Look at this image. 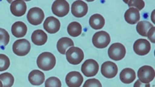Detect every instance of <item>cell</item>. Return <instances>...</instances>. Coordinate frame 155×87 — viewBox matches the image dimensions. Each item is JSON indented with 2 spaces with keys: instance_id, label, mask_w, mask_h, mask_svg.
<instances>
[{
  "instance_id": "cell-1",
  "label": "cell",
  "mask_w": 155,
  "mask_h": 87,
  "mask_svg": "<svg viewBox=\"0 0 155 87\" xmlns=\"http://www.w3.org/2000/svg\"><path fill=\"white\" fill-rule=\"evenodd\" d=\"M37 66L39 69L48 71L54 68L55 64H56V59L55 55L48 52H45L40 54L37 57Z\"/></svg>"
},
{
  "instance_id": "cell-2",
  "label": "cell",
  "mask_w": 155,
  "mask_h": 87,
  "mask_svg": "<svg viewBox=\"0 0 155 87\" xmlns=\"http://www.w3.org/2000/svg\"><path fill=\"white\" fill-rule=\"evenodd\" d=\"M66 60L70 64L79 65L84 60V54L82 50L79 47H71L66 52Z\"/></svg>"
},
{
  "instance_id": "cell-3",
  "label": "cell",
  "mask_w": 155,
  "mask_h": 87,
  "mask_svg": "<svg viewBox=\"0 0 155 87\" xmlns=\"http://www.w3.org/2000/svg\"><path fill=\"white\" fill-rule=\"evenodd\" d=\"M108 54L111 60L120 61L125 57L126 49L123 44L120 43H114L108 50Z\"/></svg>"
},
{
  "instance_id": "cell-4",
  "label": "cell",
  "mask_w": 155,
  "mask_h": 87,
  "mask_svg": "<svg viewBox=\"0 0 155 87\" xmlns=\"http://www.w3.org/2000/svg\"><path fill=\"white\" fill-rule=\"evenodd\" d=\"M93 45L98 49H104L107 47L111 41V38H110L109 34L107 32L101 31L96 32L93 36Z\"/></svg>"
},
{
  "instance_id": "cell-5",
  "label": "cell",
  "mask_w": 155,
  "mask_h": 87,
  "mask_svg": "<svg viewBox=\"0 0 155 87\" xmlns=\"http://www.w3.org/2000/svg\"><path fill=\"white\" fill-rule=\"evenodd\" d=\"M31 44L28 40L22 39L17 40L12 45V51L18 56H26L29 53Z\"/></svg>"
},
{
  "instance_id": "cell-6",
  "label": "cell",
  "mask_w": 155,
  "mask_h": 87,
  "mask_svg": "<svg viewBox=\"0 0 155 87\" xmlns=\"http://www.w3.org/2000/svg\"><path fill=\"white\" fill-rule=\"evenodd\" d=\"M45 13L42 9L39 7H33L28 11L27 20L30 24L33 25H40L44 21Z\"/></svg>"
},
{
  "instance_id": "cell-7",
  "label": "cell",
  "mask_w": 155,
  "mask_h": 87,
  "mask_svg": "<svg viewBox=\"0 0 155 87\" xmlns=\"http://www.w3.org/2000/svg\"><path fill=\"white\" fill-rule=\"evenodd\" d=\"M155 77L154 69L149 65H144L139 68L138 71V78L140 81L144 83H149Z\"/></svg>"
},
{
  "instance_id": "cell-8",
  "label": "cell",
  "mask_w": 155,
  "mask_h": 87,
  "mask_svg": "<svg viewBox=\"0 0 155 87\" xmlns=\"http://www.w3.org/2000/svg\"><path fill=\"white\" fill-rule=\"evenodd\" d=\"M52 11L58 17H64L69 12V4L65 0H56L52 5Z\"/></svg>"
},
{
  "instance_id": "cell-9",
  "label": "cell",
  "mask_w": 155,
  "mask_h": 87,
  "mask_svg": "<svg viewBox=\"0 0 155 87\" xmlns=\"http://www.w3.org/2000/svg\"><path fill=\"white\" fill-rule=\"evenodd\" d=\"M82 72L87 77H93L98 73L99 70L98 63L93 59L84 61L81 68Z\"/></svg>"
},
{
  "instance_id": "cell-10",
  "label": "cell",
  "mask_w": 155,
  "mask_h": 87,
  "mask_svg": "<svg viewBox=\"0 0 155 87\" xmlns=\"http://www.w3.org/2000/svg\"><path fill=\"white\" fill-rule=\"evenodd\" d=\"M101 72L106 79H113L118 72L117 65L113 62L106 61L102 64Z\"/></svg>"
},
{
  "instance_id": "cell-11",
  "label": "cell",
  "mask_w": 155,
  "mask_h": 87,
  "mask_svg": "<svg viewBox=\"0 0 155 87\" xmlns=\"http://www.w3.org/2000/svg\"><path fill=\"white\" fill-rule=\"evenodd\" d=\"M133 50L138 55H147L151 50V44L147 39H138L133 44Z\"/></svg>"
},
{
  "instance_id": "cell-12",
  "label": "cell",
  "mask_w": 155,
  "mask_h": 87,
  "mask_svg": "<svg viewBox=\"0 0 155 87\" xmlns=\"http://www.w3.org/2000/svg\"><path fill=\"white\" fill-rule=\"evenodd\" d=\"M88 12L87 3L83 1H76L71 5V13L76 18H82Z\"/></svg>"
},
{
  "instance_id": "cell-13",
  "label": "cell",
  "mask_w": 155,
  "mask_h": 87,
  "mask_svg": "<svg viewBox=\"0 0 155 87\" xmlns=\"http://www.w3.org/2000/svg\"><path fill=\"white\" fill-rule=\"evenodd\" d=\"M66 83L69 87H80L83 83V77L77 71L70 72L66 75Z\"/></svg>"
},
{
  "instance_id": "cell-14",
  "label": "cell",
  "mask_w": 155,
  "mask_h": 87,
  "mask_svg": "<svg viewBox=\"0 0 155 87\" xmlns=\"http://www.w3.org/2000/svg\"><path fill=\"white\" fill-rule=\"evenodd\" d=\"M44 28L49 34H55L60 30L61 23L58 19L53 16H50L45 21Z\"/></svg>"
},
{
  "instance_id": "cell-15",
  "label": "cell",
  "mask_w": 155,
  "mask_h": 87,
  "mask_svg": "<svg viewBox=\"0 0 155 87\" xmlns=\"http://www.w3.org/2000/svg\"><path fill=\"white\" fill-rule=\"evenodd\" d=\"M26 3L23 0H17L14 1L10 5V11L12 14L16 17H21L26 14Z\"/></svg>"
},
{
  "instance_id": "cell-16",
  "label": "cell",
  "mask_w": 155,
  "mask_h": 87,
  "mask_svg": "<svg viewBox=\"0 0 155 87\" xmlns=\"http://www.w3.org/2000/svg\"><path fill=\"white\" fill-rule=\"evenodd\" d=\"M140 15L139 11L137 10L135 7H130L125 13V19L127 23L129 24L133 25L136 24L140 21Z\"/></svg>"
},
{
  "instance_id": "cell-17",
  "label": "cell",
  "mask_w": 155,
  "mask_h": 87,
  "mask_svg": "<svg viewBox=\"0 0 155 87\" xmlns=\"http://www.w3.org/2000/svg\"><path fill=\"white\" fill-rule=\"evenodd\" d=\"M12 34L16 38H23L26 36L27 33V26L24 23L21 21L15 22L12 25Z\"/></svg>"
},
{
  "instance_id": "cell-18",
  "label": "cell",
  "mask_w": 155,
  "mask_h": 87,
  "mask_svg": "<svg viewBox=\"0 0 155 87\" xmlns=\"http://www.w3.org/2000/svg\"><path fill=\"white\" fill-rule=\"evenodd\" d=\"M31 41L35 45L42 46L48 41V35L42 30H36L32 33Z\"/></svg>"
},
{
  "instance_id": "cell-19",
  "label": "cell",
  "mask_w": 155,
  "mask_h": 87,
  "mask_svg": "<svg viewBox=\"0 0 155 87\" xmlns=\"http://www.w3.org/2000/svg\"><path fill=\"white\" fill-rule=\"evenodd\" d=\"M28 81L34 86H39L45 81V74L37 70H34L28 75Z\"/></svg>"
},
{
  "instance_id": "cell-20",
  "label": "cell",
  "mask_w": 155,
  "mask_h": 87,
  "mask_svg": "<svg viewBox=\"0 0 155 87\" xmlns=\"http://www.w3.org/2000/svg\"><path fill=\"white\" fill-rule=\"evenodd\" d=\"M136 75L134 70L131 68H125L122 70L120 74V79L122 83L125 84L131 83L136 79Z\"/></svg>"
},
{
  "instance_id": "cell-21",
  "label": "cell",
  "mask_w": 155,
  "mask_h": 87,
  "mask_svg": "<svg viewBox=\"0 0 155 87\" xmlns=\"http://www.w3.org/2000/svg\"><path fill=\"white\" fill-rule=\"evenodd\" d=\"M74 44L71 39L67 37L61 38L57 43V50L62 54H66V50L69 47H74Z\"/></svg>"
},
{
  "instance_id": "cell-22",
  "label": "cell",
  "mask_w": 155,
  "mask_h": 87,
  "mask_svg": "<svg viewBox=\"0 0 155 87\" xmlns=\"http://www.w3.org/2000/svg\"><path fill=\"white\" fill-rule=\"evenodd\" d=\"M89 23L92 28L95 30H99V29H101L105 25V19L101 14H93L90 18Z\"/></svg>"
},
{
  "instance_id": "cell-23",
  "label": "cell",
  "mask_w": 155,
  "mask_h": 87,
  "mask_svg": "<svg viewBox=\"0 0 155 87\" xmlns=\"http://www.w3.org/2000/svg\"><path fill=\"white\" fill-rule=\"evenodd\" d=\"M67 31L72 37H77L82 32V25L78 22H72L68 25Z\"/></svg>"
},
{
  "instance_id": "cell-24",
  "label": "cell",
  "mask_w": 155,
  "mask_h": 87,
  "mask_svg": "<svg viewBox=\"0 0 155 87\" xmlns=\"http://www.w3.org/2000/svg\"><path fill=\"white\" fill-rule=\"evenodd\" d=\"M151 27H153L152 24L149 22L146 21H142L138 22L136 25V31L140 36L147 37V33Z\"/></svg>"
},
{
  "instance_id": "cell-25",
  "label": "cell",
  "mask_w": 155,
  "mask_h": 87,
  "mask_svg": "<svg viewBox=\"0 0 155 87\" xmlns=\"http://www.w3.org/2000/svg\"><path fill=\"white\" fill-rule=\"evenodd\" d=\"M0 81L2 87H10L13 85L15 79L10 72H4L0 75Z\"/></svg>"
},
{
  "instance_id": "cell-26",
  "label": "cell",
  "mask_w": 155,
  "mask_h": 87,
  "mask_svg": "<svg viewBox=\"0 0 155 87\" xmlns=\"http://www.w3.org/2000/svg\"><path fill=\"white\" fill-rule=\"evenodd\" d=\"M125 2L127 3L128 6L134 7L138 11L142 10L145 6V2L143 0H130V1H125Z\"/></svg>"
},
{
  "instance_id": "cell-27",
  "label": "cell",
  "mask_w": 155,
  "mask_h": 87,
  "mask_svg": "<svg viewBox=\"0 0 155 87\" xmlns=\"http://www.w3.org/2000/svg\"><path fill=\"white\" fill-rule=\"evenodd\" d=\"M0 61H1V68H0V71L2 72L6 70L7 69H8L9 67H10V59H9L8 57H7L5 54H0Z\"/></svg>"
},
{
  "instance_id": "cell-28",
  "label": "cell",
  "mask_w": 155,
  "mask_h": 87,
  "mask_svg": "<svg viewBox=\"0 0 155 87\" xmlns=\"http://www.w3.org/2000/svg\"><path fill=\"white\" fill-rule=\"evenodd\" d=\"M45 87H61L60 79L56 77H50L45 81Z\"/></svg>"
},
{
  "instance_id": "cell-29",
  "label": "cell",
  "mask_w": 155,
  "mask_h": 87,
  "mask_svg": "<svg viewBox=\"0 0 155 87\" xmlns=\"http://www.w3.org/2000/svg\"><path fill=\"white\" fill-rule=\"evenodd\" d=\"M0 33H1V44L3 46H7L10 41V36L9 34L7 32L6 30L4 28L0 29Z\"/></svg>"
},
{
  "instance_id": "cell-30",
  "label": "cell",
  "mask_w": 155,
  "mask_h": 87,
  "mask_svg": "<svg viewBox=\"0 0 155 87\" xmlns=\"http://www.w3.org/2000/svg\"><path fill=\"white\" fill-rule=\"evenodd\" d=\"M83 87H102V84L98 80L92 79L87 80L84 83Z\"/></svg>"
},
{
  "instance_id": "cell-31",
  "label": "cell",
  "mask_w": 155,
  "mask_h": 87,
  "mask_svg": "<svg viewBox=\"0 0 155 87\" xmlns=\"http://www.w3.org/2000/svg\"><path fill=\"white\" fill-rule=\"evenodd\" d=\"M154 32H155V27L153 26L149 29V31L147 33V37L152 43H155L154 39Z\"/></svg>"
}]
</instances>
